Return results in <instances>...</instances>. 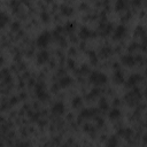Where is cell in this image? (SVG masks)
Instances as JSON below:
<instances>
[{"mask_svg":"<svg viewBox=\"0 0 147 147\" xmlns=\"http://www.w3.org/2000/svg\"><path fill=\"white\" fill-rule=\"evenodd\" d=\"M7 22H8V17H7L2 11H0V28L3 26Z\"/></svg>","mask_w":147,"mask_h":147,"instance_id":"7a4b0ae2","label":"cell"},{"mask_svg":"<svg viewBox=\"0 0 147 147\" xmlns=\"http://www.w3.org/2000/svg\"><path fill=\"white\" fill-rule=\"evenodd\" d=\"M48 39H49V34L47 33V32H45V33H42L39 38H38V40H37V42L41 46V47H44V46H46V44H47V41H48Z\"/></svg>","mask_w":147,"mask_h":147,"instance_id":"6da1fadb","label":"cell"},{"mask_svg":"<svg viewBox=\"0 0 147 147\" xmlns=\"http://www.w3.org/2000/svg\"><path fill=\"white\" fill-rule=\"evenodd\" d=\"M123 33H124V28H123V26H119V28L117 29V32H116V37H118V34H119V37H121Z\"/></svg>","mask_w":147,"mask_h":147,"instance_id":"3957f363","label":"cell"}]
</instances>
